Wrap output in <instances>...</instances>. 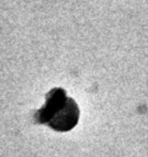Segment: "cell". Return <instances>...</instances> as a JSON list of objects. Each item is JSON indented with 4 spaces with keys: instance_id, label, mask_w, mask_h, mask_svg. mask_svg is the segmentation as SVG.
Segmentation results:
<instances>
[{
    "instance_id": "6da1fadb",
    "label": "cell",
    "mask_w": 148,
    "mask_h": 157,
    "mask_svg": "<svg viewBox=\"0 0 148 157\" xmlns=\"http://www.w3.org/2000/svg\"><path fill=\"white\" fill-rule=\"evenodd\" d=\"M80 109L76 102L67 97L64 88H53L45 97L44 105L34 113V121L45 124L56 131H68L76 126Z\"/></svg>"
}]
</instances>
